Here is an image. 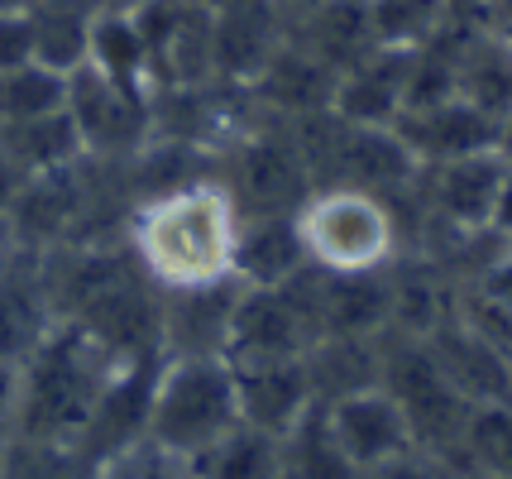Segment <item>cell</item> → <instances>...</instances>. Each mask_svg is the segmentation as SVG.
<instances>
[{"instance_id": "cell-1", "label": "cell", "mask_w": 512, "mask_h": 479, "mask_svg": "<svg viewBox=\"0 0 512 479\" xmlns=\"http://www.w3.org/2000/svg\"><path fill=\"white\" fill-rule=\"evenodd\" d=\"M240 206L221 173H197L139 197L125 221V250L158 293L235 283Z\"/></svg>"}, {"instance_id": "cell-2", "label": "cell", "mask_w": 512, "mask_h": 479, "mask_svg": "<svg viewBox=\"0 0 512 479\" xmlns=\"http://www.w3.org/2000/svg\"><path fill=\"white\" fill-rule=\"evenodd\" d=\"M130 360H115L82 326L58 321L44 345L20 365V403H15V441L77 451L82 432L101 408L106 388Z\"/></svg>"}, {"instance_id": "cell-3", "label": "cell", "mask_w": 512, "mask_h": 479, "mask_svg": "<svg viewBox=\"0 0 512 479\" xmlns=\"http://www.w3.org/2000/svg\"><path fill=\"white\" fill-rule=\"evenodd\" d=\"M292 221L307 264L326 274H379L407 254L398 202L364 187H312Z\"/></svg>"}, {"instance_id": "cell-4", "label": "cell", "mask_w": 512, "mask_h": 479, "mask_svg": "<svg viewBox=\"0 0 512 479\" xmlns=\"http://www.w3.org/2000/svg\"><path fill=\"white\" fill-rule=\"evenodd\" d=\"M240 427L235 365L225 355H163L149 388L144 441L182 460L206 456Z\"/></svg>"}, {"instance_id": "cell-5", "label": "cell", "mask_w": 512, "mask_h": 479, "mask_svg": "<svg viewBox=\"0 0 512 479\" xmlns=\"http://www.w3.org/2000/svg\"><path fill=\"white\" fill-rule=\"evenodd\" d=\"M221 183L240 206V216H297V206L312 197V163L297 144L288 120L259 115L216 163Z\"/></svg>"}, {"instance_id": "cell-6", "label": "cell", "mask_w": 512, "mask_h": 479, "mask_svg": "<svg viewBox=\"0 0 512 479\" xmlns=\"http://www.w3.org/2000/svg\"><path fill=\"white\" fill-rule=\"evenodd\" d=\"M379 384L398 398L402 417L412 427V441L417 451H431V456H446L455 465L460 456V441H465L469 427V403L455 393L441 365L431 360L422 336H398V331H383V374Z\"/></svg>"}, {"instance_id": "cell-7", "label": "cell", "mask_w": 512, "mask_h": 479, "mask_svg": "<svg viewBox=\"0 0 512 479\" xmlns=\"http://www.w3.org/2000/svg\"><path fill=\"white\" fill-rule=\"evenodd\" d=\"M67 115L91 159H139L154 144V92L125 87L91 63L67 72Z\"/></svg>"}, {"instance_id": "cell-8", "label": "cell", "mask_w": 512, "mask_h": 479, "mask_svg": "<svg viewBox=\"0 0 512 479\" xmlns=\"http://www.w3.org/2000/svg\"><path fill=\"white\" fill-rule=\"evenodd\" d=\"M297 0H221L211 10L216 34V82L254 87V77L288 44Z\"/></svg>"}, {"instance_id": "cell-9", "label": "cell", "mask_w": 512, "mask_h": 479, "mask_svg": "<svg viewBox=\"0 0 512 479\" xmlns=\"http://www.w3.org/2000/svg\"><path fill=\"white\" fill-rule=\"evenodd\" d=\"M431 360L441 365L455 393L469 408H489V403H512V350L508 345L479 336L460 317H446L431 336H422Z\"/></svg>"}, {"instance_id": "cell-10", "label": "cell", "mask_w": 512, "mask_h": 479, "mask_svg": "<svg viewBox=\"0 0 512 479\" xmlns=\"http://www.w3.org/2000/svg\"><path fill=\"white\" fill-rule=\"evenodd\" d=\"M53 326H58V307L48 293L44 254L15 245V254L0 264V360L24 365Z\"/></svg>"}, {"instance_id": "cell-11", "label": "cell", "mask_w": 512, "mask_h": 479, "mask_svg": "<svg viewBox=\"0 0 512 479\" xmlns=\"http://www.w3.org/2000/svg\"><path fill=\"white\" fill-rule=\"evenodd\" d=\"M393 130H398L402 144L426 168V163L465 159V154H489L493 144H498V115L474 106L469 96H446L436 106L402 111L393 120Z\"/></svg>"}, {"instance_id": "cell-12", "label": "cell", "mask_w": 512, "mask_h": 479, "mask_svg": "<svg viewBox=\"0 0 512 479\" xmlns=\"http://www.w3.org/2000/svg\"><path fill=\"white\" fill-rule=\"evenodd\" d=\"M326 408H331L335 441H340V451L350 456V465H355L359 475L374 470V465H383V460L402 456V451H417L412 427H407V417H402L398 398H393L383 384L359 388L350 398H335Z\"/></svg>"}, {"instance_id": "cell-13", "label": "cell", "mask_w": 512, "mask_h": 479, "mask_svg": "<svg viewBox=\"0 0 512 479\" xmlns=\"http://www.w3.org/2000/svg\"><path fill=\"white\" fill-rule=\"evenodd\" d=\"M235 365V360H230ZM235 398H240V422L259 427L268 436H283L297 427V417L316 403L307 355L297 360H249L235 365Z\"/></svg>"}, {"instance_id": "cell-14", "label": "cell", "mask_w": 512, "mask_h": 479, "mask_svg": "<svg viewBox=\"0 0 512 479\" xmlns=\"http://www.w3.org/2000/svg\"><path fill=\"white\" fill-rule=\"evenodd\" d=\"M407 72H412V48H374L355 68L335 77L331 115L359 120V125H393L407 106Z\"/></svg>"}, {"instance_id": "cell-15", "label": "cell", "mask_w": 512, "mask_h": 479, "mask_svg": "<svg viewBox=\"0 0 512 479\" xmlns=\"http://www.w3.org/2000/svg\"><path fill=\"white\" fill-rule=\"evenodd\" d=\"M331 92H335V72L321 58H312L292 34L288 44L273 53V63L254 77V87H249L259 111L273 115V120H288V125L307 120L316 111H331Z\"/></svg>"}, {"instance_id": "cell-16", "label": "cell", "mask_w": 512, "mask_h": 479, "mask_svg": "<svg viewBox=\"0 0 512 479\" xmlns=\"http://www.w3.org/2000/svg\"><path fill=\"white\" fill-rule=\"evenodd\" d=\"M235 293L240 283L163 293V355H225Z\"/></svg>"}, {"instance_id": "cell-17", "label": "cell", "mask_w": 512, "mask_h": 479, "mask_svg": "<svg viewBox=\"0 0 512 479\" xmlns=\"http://www.w3.org/2000/svg\"><path fill=\"white\" fill-rule=\"evenodd\" d=\"M297 269H307V254H302L292 216H240L235 283H245V288H278Z\"/></svg>"}, {"instance_id": "cell-18", "label": "cell", "mask_w": 512, "mask_h": 479, "mask_svg": "<svg viewBox=\"0 0 512 479\" xmlns=\"http://www.w3.org/2000/svg\"><path fill=\"white\" fill-rule=\"evenodd\" d=\"M0 154L10 159V168L24 178H44V173H58L67 163L82 159V139H77V125L72 115L63 111H48L34 115V120H10L0 125Z\"/></svg>"}, {"instance_id": "cell-19", "label": "cell", "mask_w": 512, "mask_h": 479, "mask_svg": "<svg viewBox=\"0 0 512 479\" xmlns=\"http://www.w3.org/2000/svg\"><path fill=\"white\" fill-rule=\"evenodd\" d=\"M307 369L321 403L374 388L383 374V336H321L307 350Z\"/></svg>"}, {"instance_id": "cell-20", "label": "cell", "mask_w": 512, "mask_h": 479, "mask_svg": "<svg viewBox=\"0 0 512 479\" xmlns=\"http://www.w3.org/2000/svg\"><path fill=\"white\" fill-rule=\"evenodd\" d=\"M91 20H96L91 0H29L34 63H44L53 72L82 68L91 44Z\"/></svg>"}, {"instance_id": "cell-21", "label": "cell", "mask_w": 512, "mask_h": 479, "mask_svg": "<svg viewBox=\"0 0 512 479\" xmlns=\"http://www.w3.org/2000/svg\"><path fill=\"white\" fill-rule=\"evenodd\" d=\"M87 63L96 72L115 77V82H125V87L154 92V77H149V44H144V29L134 20V10H96Z\"/></svg>"}, {"instance_id": "cell-22", "label": "cell", "mask_w": 512, "mask_h": 479, "mask_svg": "<svg viewBox=\"0 0 512 479\" xmlns=\"http://www.w3.org/2000/svg\"><path fill=\"white\" fill-rule=\"evenodd\" d=\"M283 470H288V479H359V470L335 441L331 408L321 398L283 436Z\"/></svg>"}, {"instance_id": "cell-23", "label": "cell", "mask_w": 512, "mask_h": 479, "mask_svg": "<svg viewBox=\"0 0 512 479\" xmlns=\"http://www.w3.org/2000/svg\"><path fill=\"white\" fill-rule=\"evenodd\" d=\"M197 479H288L283 470V441L259 432V427H235V432L216 441L206 456L192 460Z\"/></svg>"}, {"instance_id": "cell-24", "label": "cell", "mask_w": 512, "mask_h": 479, "mask_svg": "<svg viewBox=\"0 0 512 479\" xmlns=\"http://www.w3.org/2000/svg\"><path fill=\"white\" fill-rule=\"evenodd\" d=\"M379 48H422L450 24L446 0H364Z\"/></svg>"}, {"instance_id": "cell-25", "label": "cell", "mask_w": 512, "mask_h": 479, "mask_svg": "<svg viewBox=\"0 0 512 479\" xmlns=\"http://www.w3.org/2000/svg\"><path fill=\"white\" fill-rule=\"evenodd\" d=\"M455 470H479V475L512 479V403H489V408L469 412Z\"/></svg>"}, {"instance_id": "cell-26", "label": "cell", "mask_w": 512, "mask_h": 479, "mask_svg": "<svg viewBox=\"0 0 512 479\" xmlns=\"http://www.w3.org/2000/svg\"><path fill=\"white\" fill-rule=\"evenodd\" d=\"M67 106V72H53L44 63L0 72V125L10 120H34V115L63 111Z\"/></svg>"}, {"instance_id": "cell-27", "label": "cell", "mask_w": 512, "mask_h": 479, "mask_svg": "<svg viewBox=\"0 0 512 479\" xmlns=\"http://www.w3.org/2000/svg\"><path fill=\"white\" fill-rule=\"evenodd\" d=\"M91 479H197V470H192V460L158 451L154 441H134L120 456L101 460Z\"/></svg>"}, {"instance_id": "cell-28", "label": "cell", "mask_w": 512, "mask_h": 479, "mask_svg": "<svg viewBox=\"0 0 512 479\" xmlns=\"http://www.w3.org/2000/svg\"><path fill=\"white\" fill-rule=\"evenodd\" d=\"M359 479H460V470L446 456H431V451H402V456L364 470Z\"/></svg>"}, {"instance_id": "cell-29", "label": "cell", "mask_w": 512, "mask_h": 479, "mask_svg": "<svg viewBox=\"0 0 512 479\" xmlns=\"http://www.w3.org/2000/svg\"><path fill=\"white\" fill-rule=\"evenodd\" d=\"M34 63V24L29 5L24 10H0V72Z\"/></svg>"}, {"instance_id": "cell-30", "label": "cell", "mask_w": 512, "mask_h": 479, "mask_svg": "<svg viewBox=\"0 0 512 479\" xmlns=\"http://www.w3.org/2000/svg\"><path fill=\"white\" fill-rule=\"evenodd\" d=\"M15 403H20V365L0 360V451L15 441Z\"/></svg>"}, {"instance_id": "cell-31", "label": "cell", "mask_w": 512, "mask_h": 479, "mask_svg": "<svg viewBox=\"0 0 512 479\" xmlns=\"http://www.w3.org/2000/svg\"><path fill=\"white\" fill-rule=\"evenodd\" d=\"M15 245H20V240H15V226H10V211H0V264L15 254Z\"/></svg>"}, {"instance_id": "cell-32", "label": "cell", "mask_w": 512, "mask_h": 479, "mask_svg": "<svg viewBox=\"0 0 512 479\" xmlns=\"http://www.w3.org/2000/svg\"><path fill=\"white\" fill-rule=\"evenodd\" d=\"M96 10H139L144 0H91Z\"/></svg>"}, {"instance_id": "cell-33", "label": "cell", "mask_w": 512, "mask_h": 479, "mask_svg": "<svg viewBox=\"0 0 512 479\" xmlns=\"http://www.w3.org/2000/svg\"><path fill=\"white\" fill-rule=\"evenodd\" d=\"M460 479H503V475H479V470H460Z\"/></svg>"}, {"instance_id": "cell-34", "label": "cell", "mask_w": 512, "mask_h": 479, "mask_svg": "<svg viewBox=\"0 0 512 479\" xmlns=\"http://www.w3.org/2000/svg\"><path fill=\"white\" fill-rule=\"evenodd\" d=\"M29 0H0V10H24Z\"/></svg>"}, {"instance_id": "cell-35", "label": "cell", "mask_w": 512, "mask_h": 479, "mask_svg": "<svg viewBox=\"0 0 512 479\" xmlns=\"http://www.w3.org/2000/svg\"><path fill=\"white\" fill-rule=\"evenodd\" d=\"M187 5H206V10H216V5H221V0H187Z\"/></svg>"}, {"instance_id": "cell-36", "label": "cell", "mask_w": 512, "mask_h": 479, "mask_svg": "<svg viewBox=\"0 0 512 479\" xmlns=\"http://www.w3.org/2000/svg\"><path fill=\"white\" fill-rule=\"evenodd\" d=\"M5 451H10V446H5ZM5 451H0V479H5Z\"/></svg>"}]
</instances>
